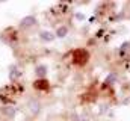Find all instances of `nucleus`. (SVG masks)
I'll list each match as a JSON object with an SVG mask.
<instances>
[{"mask_svg":"<svg viewBox=\"0 0 130 121\" xmlns=\"http://www.w3.org/2000/svg\"><path fill=\"white\" fill-rule=\"evenodd\" d=\"M35 86H36L38 89H44V88H47V82H45V80H36V82H35Z\"/></svg>","mask_w":130,"mask_h":121,"instance_id":"nucleus-2","label":"nucleus"},{"mask_svg":"<svg viewBox=\"0 0 130 121\" xmlns=\"http://www.w3.org/2000/svg\"><path fill=\"white\" fill-rule=\"evenodd\" d=\"M35 23H36V20H35L33 17H26V18H23V20H21V23H20V24H21L23 27H29V26H33Z\"/></svg>","mask_w":130,"mask_h":121,"instance_id":"nucleus-1","label":"nucleus"},{"mask_svg":"<svg viewBox=\"0 0 130 121\" xmlns=\"http://www.w3.org/2000/svg\"><path fill=\"white\" fill-rule=\"evenodd\" d=\"M41 38L45 39V41H52V39H53V35H52L50 32H42V33H41Z\"/></svg>","mask_w":130,"mask_h":121,"instance_id":"nucleus-3","label":"nucleus"},{"mask_svg":"<svg viewBox=\"0 0 130 121\" xmlns=\"http://www.w3.org/2000/svg\"><path fill=\"white\" fill-rule=\"evenodd\" d=\"M56 35H58V36H61V38L65 36V35H67V27H61V29L56 32Z\"/></svg>","mask_w":130,"mask_h":121,"instance_id":"nucleus-4","label":"nucleus"}]
</instances>
